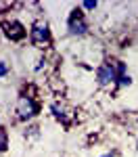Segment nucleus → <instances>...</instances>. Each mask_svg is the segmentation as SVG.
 <instances>
[{
  "mask_svg": "<svg viewBox=\"0 0 138 157\" xmlns=\"http://www.w3.org/2000/svg\"><path fill=\"white\" fill-rule=\"evenodd\" d=\"M38 113V105L34 103V98L32 97H19L17 101V115H19V120H29V117H34Z\"/></svg>",
  "mask_w": 138,
  "mask_h": 157,
  "instance_id": "1",
  "label": "nucleus"
},
{
  "mask_svg": "<svg viewBox=\"0 0 138 157\" xmlns=\"http://www.w3.org/2000/svg\"><path fill=\"white\" fill-rule=\"evenodd\" d=\"M48 40H50L48 25L44 21H36L32 25V42L38 44V46H44V44H48Z\"/></svg>",
  "mask_w": 138,
  "mask_h": 157,
  "instance_id": "2",
  "label": "nucleus"
},
{
  "mask_svg": "<svg viewBox=\"0 0 138 157\" xmlns=\"http://www.w3.org/2000/svg\"><path fill=\"white\" fill-rule=\"evenodd\" d=\"M96 78H99L100 86H107V84H111V82H115V80H117V69H115V65H111V63L100 65L99 71H96Z\"/></svg>",
  "mask_w": 138,
  "mask_h": 157,
  "instance_id": "3",
  "label": "nucleus"
},
{
  "mask_svg": "<svg viewBox=\"0 0 138 157\" xmlns=\"http://www.w3.org/2000/svg\"><path fill=\"white\" fill-rule=\"evenodd\" d=\"M69 32L75 34V36H82V34H86V32H88L86 21L82 19V15H80L77 11L71 13V19H69Z\"/></svg>",
  "mask_w": 138,
  "mask_h": 157,
  "instance_id": "4",
  "label": "nucleus"
},
{
  "mask_svg": "<svg viewBox=\"0 0 138 157\" xmlns=\"http://www.w3.org/2000/svg\"><path fill=\"white\" fill-rule=\"evenodd\" d=\"M2 29H4V34L11 38V40H21L25 36V29L21 23H17V21H4L2 23Z\"/></svg>",
  "mask_w": 138,
  "mask_h": 157,
  "instance_id": "5",
  "label": "nucleus"
},
{
  "mask_svg": "<svg viewBox=\"0 0 138 157\" xmlns=\"http://www.w3.org/2000/svg\"><path fill=\"white\" fill-rule=\"evenodd\" d=\"M2 151H6V132L4 130H0V153Z\"/></svg>",
  "mask_w": 138,
  "mask_h": 157,
  "instance_id": "6",
  "label": "nucleus"
},
{
  "mask_svg": "<svg viewBox=\"0 0 138 157\" xmlns=\"http://www.w3.org/2000/svg\"><path fill=\"white\" fill-rule=\"evenodd\" d=\"M84 9H86V11H92V9H96V2H84Z\"/></svg>",
  "mask_w": 138,
  "mask_h": 157,
  "instance_id": "7",
  "label": "nucleus"
},
{
  "mask_svg": "<svg viewBox=\"0 0 138 157\" xmlns=\"http://www.w3.org/2000/svg\"><path fill=\"white\" fill-rule=\"evenodd\" d=\"M6 71H9V69H6V65H4V63H0V75H4Z\"/></svg>",
  "mask_w": 138,
  "mask_h": 157,
  "instance_id": "8",
  "label": "nucleus"
},
{
  "mask_svg": "<svg viewBox=\"0 0 138 157\" xmlns=\"http://www.w3.org/2000/svg\"><path fill=\"white\" fill-rule=\"evenodd\" d=\"M103 157H113V155H103Z\"/></svg>",
  "mask_w": 138,
  "mask_h": 157,
  "instance_id": "9",
  "label": "nucleus"
}]
</instances>
